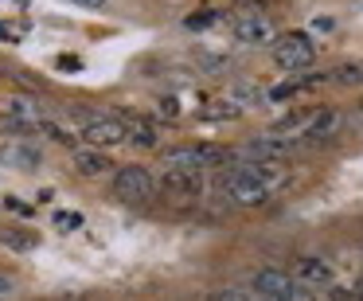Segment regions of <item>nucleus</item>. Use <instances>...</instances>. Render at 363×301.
Segmentation results:
<instances>
[{
	"instance_id": "f257e3e1",
	"label": "nucleus",
	"mask_w": 363,
	"mask_h": 301,
	"mask_svg": "<svg viewBox=\"0 0 363 301\" xmlns=\"http://www.w3.org/2000/svg\"><path fill=\"white\" fill-rule=\"evenodd\" d=\"M219 192L235 207H262L269 196H274L262 180H254V173H250L246 160H235V165L223 168V173H219Z\"/></svg>"
},
{
	"instance_id": "f03ea898",
	"label": "nucleus",
	"mask_w": 363,
	"mask_h": 301,
	"mask_svg": "<svg viewBox=\"0 0 363 301\" xmlns=\"http://www.w3.org/2000/svg\"><path fill=\"white\" fill-rule=\"evenodd\" d=\"M157 192H160L157 176H152V168H145V165H121L118 173H113V199H121V204H129V207L149 204Z\"/></svg>"
},
{
	"instance_id": "7ed1b4c3",
	"label": "nucleus",
	"mask_w": 363,
	"mask_h": 301,
	"mask_svg": "<svg viewBox=\"0 0 363 301\" xmlns=\"http://www.w3.org/2000/svg\"><path fill=\"white\" fill-rule=\"evenodd\" d=\"M274 63L281 71H308L316 63V43L308 32H285L274 40Z\"/></svg>"
},
{
	"instance_id": "20e7f679",
	"label": "nucleus",
	"mask_w": 363,
	"mask_h": 301,
	"mask_svg": "<svg viewBox=\"0 0 363 301\" xmlns=\"http://www.w3.org/2000/svg\"><path fill=\"white\" fill-rule=\"evenodd\" d=\"M157 188L164 199H199L207 188V173H196V168H164L157 176Z\"/></svg>"
},
{
	"instance_id": "39448f33",
	"label": "nucleus",
	"mask_w": 363,
	"mask_h": 301,
	"mask_svg": "<svg viewBox=\"0 0 363 301\" xmlns=\"http://www.w3.org/2000/svg\"><path fill=\"white\" fill-rule=\"evenodd\" d=\"M297 149H301V141H293V137L266 133V137H254L250 145H242V149H235V153H238V160H285Z\"/></svg>"
},
{
	"instance_id": "423d86ee",
	"label": "nucleus",
	"mask_w": 363,
	"mask_h": 301,
	"mask_svg": "<svg viewBox=\"0 0 363 301\" xmlns=\"http://www.w3.org/2000/svg\"><path fill=\"white\" fill-rule=\"evenodd\" d=\"M82 145H90V149H118V145H125V126H121L118 118H86L82 121Z\"/></svg>"
},
{
	"instance_id": "0eeeda50",
	"label": "nucleus",
	"mask_w": 363,
	"mask_h": 301,
	"mask_svg": "<svg viewBox=\"0 0 363 301\" xmlns=\"http://www.w3.org/2000/svg\"><path fill=\"white\" fill-rule=\"evenodd\" d=\"M4 118H12V121H20L24 129L40 133L43 121H48V110H43L35 98H28V94H12V98H4Z\"/></svg>"
},
{
	"instance_id": "6e6552de",
	"label": "nucleus",
	"mask_w": 363,
	"mask_h": 301,
	"mask_svg": "<svg viewBox=\"0 0 363 301\" xmlns=\"http://www.w3.org/2000/svg\"><path fill=\"white\" fill-rule=\"evenodd\" d=\"M297 285V278L289 274V270H277V266H266V270H258L254 274V282H250V290L258 293V297H274V301H281L285 293Z\"/></svg>"
},
{
	"instance_id": "1a4fd4ad",
	"label": "nucleus",
	"mask_w": 363,
	"mask_h": 301,
	"mask_svg": "<svg viewBox=\"0 0 363 301\" xmlns=\"http://www.w3.org/2000/svg\"><path fill=\"white\" fill-rule=\"evenodd\" d=\"M71 168L79 176H86V180H98V176H106L110 173V157H106L102 149H90V145H79V149H74V157H71Z\"/></svg>"
},
{
	"instance_id": "9d476101",
	"label": "nucleus",
	"mask_w": 363,
	"mask_h": 301,
	"mask_svg": "<svg viewBox=\"0 0 363 301\" xmlns=\"http://www.w3.org/2000/svg\"><path fill=\"white\" fill-rule=\"evenodd\" d=\"M289 274L297 278L301 285H328V282H332V262L316 258V254H305V258L293 262Z\"/></svg>"
},
{
	"instance_id": "9b49d317",
	"label": "nucleus",
	"mask_w": 363,
	"mask_h": 301,
	"mask_svg": "<svg viewBox=\"0 0 363 301\" xmlns=\"http://www.w3.org/2000/svg\"><path fill=\"white\" fill-rule=\"evenodd\" d=\"M113 118L125 126V141L129 145H137V149H157V126L152 121H145V118H133V114H113Z\"/></svg>"
},
{
	"instance_id": "f8f14e48",
	"label": "nucleus",
	"mask_w": 363,
	"mask_h": 301,
	"mask_svg": "<svg viewBox=\"0 0 363 301\" xmlns=\"http://www.w3.org/2000/svg\"><path fill=\"white\" fill-rule=\"evenodd\" d=\"M235 40L238 43H274L277 40V32H274V24H269L266 16H242L235 24Z\"/></svg>"
},
{
	"instance_id": "ddd939ff",
	"label": "nucleus",
	"mask_w": 363,
	"mask_h": 301,
	"mask_svg": "<svg viewBox=\"0 0 363 301\" xmlns=\"http://www.w3.org/2000/svg\"><path fill=\"white\" fill-rule=\"evenodd\" d=\"M340 129H344V118H340L336 110H320V114H316V121L308 126V133L301 137V145H328Z\"/></svg>"
},
{
	"instance_id": "4468645a",
	"label": "nucleus",
	"mask_w": 363,
	"mask_h": 301,
	"mask_svg": "<svg viewBox=\"0 0 363 301\" xmlns=\"http://www.w3.org/2000/svg\"><path fill=\"white\" fill-rule=\"evenodd\" d=\"M316 114H320L316 106H305V110H289L285 118L274 121V133H277V137H285V133H301V137H305L308 126L316 121Z\"/></svg>"
},
{
	"instance_id": "2eb2a0df",
	"label": "nucleus",
	"mask_w": 363,
	"mask_h": 301,
	"mask_svg": "<svg viewBox=\"0 0 363 301\" xmlns=\"http://www.w3.org/2000/svg\"><path fill=\"white\" fill-rule=\"evenodd\" d=\"M238 114H242L238 102H230V98H215V102H207L203 110H199V121H235Z\"/></svg>"
},
{
	"instance_id": "dca6fc26",
	"label": "nucleus",
	"mask_w": 363,
	"mask_h": 301,
	"mask_svg": "<svg viewBox=\"0 0 363 301\" xmlns=\"http://www.w3.org/2000/svg\"><path fill=\"white\" fill-rule=\"evenodd\" d=\"M0 157L9 160V165H20V168H40V149H32L28 141L9 145V149L0 153Z\"/></svg>"
},
{
	"instance_id": "f3484780",
	"label": "nucleus",
	"mask_w": 363,
	"mask_h": 301,
	"mask_svg": "<svg viewBox=\"0 0 363 301\" xmlns=\"http://www.w3.org/2000/svg\"><path fill=\"white\" fill-rule=\"evenodd\" d=\"M230 102H238V106H262V102H269V90H262L258 82H238V87L230 90Z\"/></svg>"
},
{
	"instance_id": "a211bd4d",
	"label": "nucleus",
	"mask_w": 363,
	"mask_h": 301,
	"mask_svg": "<svg viewBox=\"0 0 363 301\" xmlns=\"http://www.w3.org/2000/svg\"><path fill=\"white\" fill-rule=\"evenodd\" d=\"M332 87H363V63H340L336 71H328Z\"/></svg>"
},
{
	"instance_id": "6ab92c4d",
	"label": "nucleus",
	"mask_w": 363,
	"mask_h": 301,
	"mask_svg": "<svg viewBox=\"0 0 363 301\" xmlns=\"http://www.w3.org/2000/svg\"><path fill=\"white\" fill-rule=\"evenodd\" d=\"M196 63H199V71H207V75H223L230 67V55H215V51H199L196 55Z\"/></svg>"
},
{
	"instance_id": "aec40b11",
	"label": "nucleus",
	"mask_w": 363,
	"mask_h": 301,
	"mask_svg": "<svg viewBox=\"0 0 363 301\" xmlns=\"http://www.w3.org/2000/svg\"><path fill=\"white\" fill-rule=\"evenodd\" d=\"M203 301H262L254 290H238V285H227V290H215V293H207Z\"/></svg>"
},
{
	"instance_id": "412c9836",
	"label": "nucleus",
	"mask_w": 363,
	"mask_h": 301,
	"mask_svg": "<svg viewBox=\"0 0 363 301\" xmlns=\"http://www.w3.org/2000/svg\"><path fill=\"white\" fill-rule=\"evenodd\" d=\"M215 24H219V9H207V12H199V16H188L191 32H199V28H215Z\"/></svg>"
},
{
	"instance_id": "4be33fe9",
	"label": "nucleus",
	"mask_w": 363,
	"mask_h": 301,
	"mask_svg": "<svg viewBox=\"0 0 363 301\" xmlns=\"http://www.w3.org/2000/svg\"><path fill=\"white\" fill-rule=\"evenodd\" d=\"M0 239H4L12 251H32L35 246V235H4V231H0Z\"/></svg>"
},
{
	"instance_id": "5701e85b",
	"label": "nucleus",
	"mask_w": 363,
	"mask_h": 301,
	"mask_svg": "<svg viewBox=\"0 0 363 301\" xmlns=\"http://www.w3.org/2000/svg\"><path fill=\"white\" fill-rule=\"evenodd\" d=\"M297 82H285V87H274V90H269V102H285V98H293V94H297Z\"/></svg>"
},
{
	"instance_id": "b1692460",
	"label": "nucleus",
	"mask_w": 363,
	"mask_h": 301,
	"mask_svg": "<svg viewBox=\"0 0 363 301\" xmlns=\"http://www.w3.org/2000/svg\"><path fill=\"white\" fill-rule=\"evenodd\" d=\"M55 223H59V227H82V215H74V212H55Z\"/></svg>"
},
{
	"instance_id": "393cba45",
	"label": "nucleus",
	"mask_w": 363,
	"mask_h": 301,
	"mask_svg": "<svg viewBox=\"0 0 363 301\" xmlns=\"http://www.w3.org/2000/svg\"><path fill=\"white\" fill-rule=\"evenodd\" d=\"M332 301H363V293H359V290H344V285H336V290H332Z\"/></svg>"
},
{
	"instance_id": "a878e982",
	"label": "nucleus",
	"mask_w": 363,
	"mask_h": 301,
	"mask_svg": "<svg viewBox=\"0 0 363 301\" xmlns=\"http://www.w3.org/2000/svg\"><path fill=\"white\" fill-rule=\"evenodd\" d=\"M160 118H180V102L164 98V102H160Z\"/></svg>"
},
{
	"instance_id": "bb28decb",
	"label": "nucleus",
	"mask_w": 363,
	"mask_h": 301,
	"mask_svg": "<svg viewBox=\"0 0 363 301\" xmlns=\"http://www.w3.org/2000/svg\"><path fill=\"white\" fill-rule=\"evenodd\" d=\"M71 4H79V9H106L110 0H71Z\"/></svg>"
},
{
	"instance_id": "cd10ccee",
	"label": "nucleus",
	"mask_w": 363,
	"mask_h": 301,
	"mask_svg": "<svg viewBox=\"0 0 363 301\" xmlns=\"http://www.w3.org/2000/svg\"><path fill=\"white\" fill-rule=\"evenodd\" d=\"M12 290H16V282H12L9 274H0V297H4V293H12Z\"/></svg>"
},
{
	"instance_id": "c85d7f7f",
	"label": "nucleus",
	"mask_w": 363,
	"mask_h": 301,
	"mask_svg": "<svg viewBox=\"0 0 363 301\" xmlns=\"http://www.w3.org/2000/svg\"><path fill=\"white\" fill-rule=\"evenodd\" d=\"M59 67H67V71H79V59H74V55H63V59H59Z\"/></svg>"
},
{
	"instance_id": "c756f323",
	"label": "nucleus",
	"mask_w": 363,
	"mask_h": 301,
	"mask_svg": "<svg viewBox=\"0 0 363 301\" xmlns=\"http://www.w3.org/2000/svg\"><path fill=\"white\" fill-rule=\"evenodd\" d=\"M359 293H363V274H359Z\"/></svg>"
},
{
	"instance_id": "7c9ffc66",
	"label": "nucleus",
	"mask_w": 363,
	"mask_h": 301,
	"mask_svg": "<svg viewBox=\"0 0 363 301\" xmlns=\"http://www.w3.org/2000/svg\"><path fill=\"white\" fill-rule=\"evenodd\" d=\"M359 114H363V98H359Z\"/></svg>"
}]
</instances>
